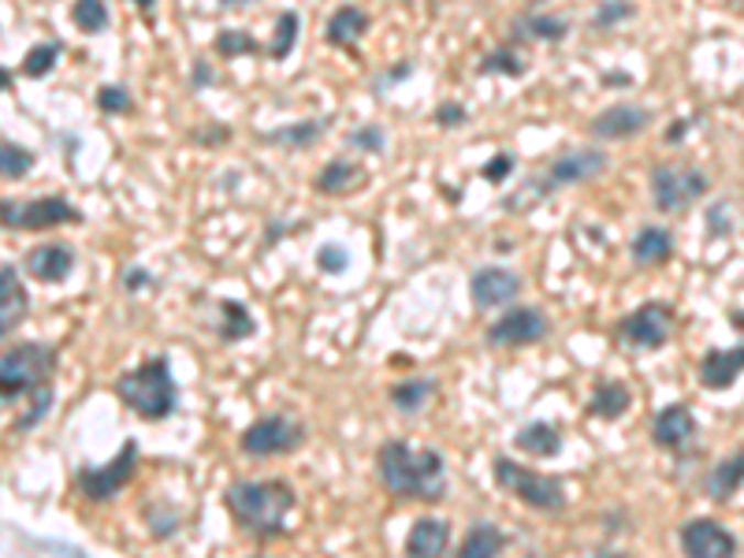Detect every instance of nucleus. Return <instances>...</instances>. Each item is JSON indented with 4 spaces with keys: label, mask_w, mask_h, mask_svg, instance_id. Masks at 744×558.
<instances>
[{
    "label": "nucleus",
    "mask_w": 744,
    "mask_h": 558,
    "mask_svg": "<svg viewBox=\"0 0 744 558\" xmlns=\"http://www.w3.org/2000/svg\"><path fill=\"white\" fill-rule=\"evenodd\" d=\"M61 48H64L61 42H37L34 48H26L23 75L26 78H45L56 67V61H61Z\"/></svg>",
    "instance_id": "obj_38"
},
{
    "label": "nucleus",
    "mask_w": 744,
    "mask_h": 558,
    "mask_svg": "<svg viewBox=\"0 0 744 558\" xmlns=\"http://www.w3.org/2000/svg\"><path fill=\"white\" fill-rule=\"evenodd\" d=\"M436 391H439V384L433 376H409V380L391 384L387 398H391V406H395L403 417H417L420 409H425L436 398Z\"/></svg>",
    "instance_id": "obj_27"
},
{
    "label": "nucleus",
    "mask_w": 744,
    "mask_h": 558,
    "mask_svg": "<svg viewBox=\"0 0 744 558\" xmlns=\"http://www.w3.org/2000/svg\"><path fill=\"white\" fill-rule=\"evenodd\" d=\"M298 31H302V19H298L295 8H287V12L276 15V34H272V42H269V56H272V61H287V56L295 53Z\"/></svg>",
    "instance_id": "obj_35"
},
{
    "label": "nucleus",
    "mask_w": 744,
    "mask_h": 558,
    "mask_svg": "<svg viewBox=\"0 0 744 558\" xmlns=\"http://www.w3.org/2000/svg\"><path fill=\"white\" fill-rule=\"evenodd\" d=\"M481 175H484V179L492 183V186L506 183V179H511V175H514V153H495L492 161H488L484 168H481Z\"/></svg>",
    "instance_id": "obj_44"
},
{
    "label": "nucleus",
    "mask_w": 744,
    "mask_h": 558,
    "mask_svg": "<svg viewBox=\"0 0 744 558\" xmlns=\"http://www.w3.org/2000/svg\"><path fill=\"white\" fill-rule=\"evenodd\" d=\"M223 8H247V4H258V0H220Z\"/></svg>",
    "instance_id": "obj_52"
},
{
    "label": "nucleus",
    "mask_w": 744,
    "mask_h": 558,
    "mask_svg": "<svg viewBox=\"0 0 744 558\" xmlns=\"http://www.w3.org/2000/svg\"><path fill=\"white\" fill-rule=\"evenodd\" d=\"M514 447L528 458H555L562 450V433L551 420H528L514 433Z\"/></svg>",
    "instance_id": "obj_26"
},
{
    "label": "nucleus",
    "mask_w": 744,
    "mask_h": 558,
    "mask_svg": "<svg viewBox=\"0 0 744 558\" xmlns=\"http://www.w3.org/2000/svg\"><path fill=\"white\" fill-rule=\"evenodd\" d=\"M376 477L387 495L406 503H444L447 499V462L433 447L414 450L406 439H384L376 450Z\"/></svg>",
    "instance_id": "obj_1"
},
{
    "label": "nucleus",
    "mask_w": 744,
    "mask_h": 558,
    "mask_svg": "<svg viewBox=\"0 0 744 558\" xmlns=\"http://www.w3.org/2000/svg\"><path fill=\"white\" fill-rule=\"evenodd\" d=\"M145 283H156V280L142 269V264H131V269L123 272V291H127V295H139V291H145Z\"/></svg>",
    "instance_id": "obj_47"
},
{
    "label": "nucleus",
    "mask_w": 744,
    "mask_h": 558,
    "mask_svg": "<svg viewBox=\"0 0 744 558\" xmlns=\"http://www.w3.org/2000/svg\"><path fill=\"white\" fill-rule=\"evenodd\" d=\"M26 313H31V295H26L15 264L4 261L0 264V331H4V339L23 325Z\"/></svg>",
    "instance_id": "obj_18"
},
{
    "label": "nucleus",
    "mask_w": 744,
    "mask_h": 558,
    "mask_svg": "<svg viewBox=\"0 0 744 558\" xmlns=\"http://www.w3.org/2000/svg\"><path fill=\"white\" fill-rule=\"evenodd\" d=\"M433 120H436V127H462L466 120H469V112H466V105H458V101H444L439 109L433 112Z\"/></svg>",
    "instance_id": "obj_45"
},
{
    "label": "nucleus",
    "mask_w": 744,
    "mask_h": 558,
    "mask_svg": "<svg viewBox=\"0 0 744 558\" xmlns=\"http://www.w3.org/2000/svg\"><path fill=\"white\" fill-rule=\"evenodd\" d=\"M551 336V320L544 317L540 306H511L503 317H495L484 331L488 347L499 350H517L528 347V342H540Z\"/></svg>",
    "instance_id": "obj_12"
},
{
    "label": "nucleus",
    "mask_w": 744,
    "mask_h": 558,
    "mask_svg": "<svg viewBox=\"0 0 744 558\" xmlns=\"http://www.w3.org/2000/svg\"><path fill=\"white\" fill-rule=\"evenodd\" d=\"M53 398H56L53 384L31 391V395H26V409L15 414V420H12V433H34V428L48 417V409H53Z\"/></svg>",
    "instance_id": "obj_33"
},
{
    "label": "nucleus",
    "mask_w": 744,
    "mask_h": 558,
    "mask_svg": "<svg viewBox=\"0 0 744 558\" xmlns=\"http://www.w3.org/2000/svg\"><path fill=\"white\" fill-rule=\"evenodd\" d=\"M142 517H145V525H150L153 540H172V536L179 533V522H183L179 506L164 503V499H153V503H145Z\"/></svg>",
    "instance_id": "obj_32"
},
{
    "label": "nucleus",
    "mask_w": 744,
    "mask_h": 558,
    "mask_svg": "<svg viewBox=\"0 0 744 558\" xmlns=\"http://www.w3.org/2000/svg\"><path fill=\"white\" fill-rule=\"evenodd\" d=\"M72 19H75V26L83 34H105L109 31V23H112V15H109V4L105 0H75V8H72Z\"/></svg>",
    "instance_id": "obj_36"
},
{
    "label": "nucleus",
    "mask_w": 744,
    "mask_h": 558,
    "mask_svg": "<svg viewBox=\"0 0 744 558\" xmlns=\"http://www.w3.org/2000/svg\"><path fill=\"white\" fill-rule=\"evenodd\" d=\"M450 547V522L444 517H417L406 536V555L409 558H436Z\"/></svg>",
    "instance_id": "obj_21"
},
{
    "label": "nucleus",
    "mask_w": 744,
    "mask_h": 558,
    "mask_svg": "<svg viewBox=\"0 0 744 558\" xmlns=\"http://www.w3.org/2000/svg\"><path fill=\"white\" fill-rule=\"evenodd\" d=\"M347 142L354 145V150H361V153H376V156L387 150L384 127H380V123H361V127H354V131L347 134Z\"/></svg>",
    "instance_id": "obj_42"
},
{
    "label": "nucleus",
    "mask_w": 744,
    "mask_h": 558,
    "mask_svg": "<svg viewBox=\"0 0 744 558\" xmlns=\"http://www.w3.org/2000/svg\"><path fill=\"white\" fill-rule=\"evenodd\" d=\"M75 250L67 242H37L23 253V272L37 283H64L75 272Z\"/></svg>",
    "instance_id": "obj_16"
},
{
    "label": "nucleus",
    "mask_w": 744,
    "mask_h": 558,
    "mask_svg": "<svg viewBox=\"0 0 744 558\" xmlns=\"http://www.w3.org/2000/svg\"><path fill=\"white\" fill-rule=\"evenodd\" d=\"M34 168V153L26 150V145H19L15 139H4L0 142V175H4L8 183H23L26 175Z\"/></svg>",
    "instance_id": "obj_34"
},
{
    "label": "nucleus",
    "mask_w": 744,
    "mask_h": 558,
    "mask_svg": "<svg viewBox=\"0 0 744 558\" xmlns=\"http://www.w3.org/2000/svg\"><path fill=\"white\" fill-rule=\"evenodd\" d=\"M212 48H217V56H223V61H239V56H258L261 48H269V45H261L258 37L247 31H220Z\"/></svg>",
    "instance_id": "obj_37"
},
{
    "label": "nucleus",
    "mask_w": 744,
    "mask_h": 558,
    "mask_svg": "<svg viewBox=\"0 0 744 558\" xmlns=\"http://www.w3.org/2000/svg\"><path fill=\"white\" fill-rule=\"evenodd\" d=\"M522 287H525L522 276L514 269H503V264H484V269H477L469 276V298H473V306L481 313L511 306L522 295Z\"/></svg>",
    "instance_id": "obj_13"
},
{
    "label": "nucleus",
    "mask_w": 744,
    "mask_h": 558,
    "mask_svg": "<svg viewBox=\"0 0 744 558\" xmlns=\"http://www.w3.org/2000/svg\"><path fill=\"white\" fill-rule=\"evenodd\" d=\"M606 164H611V156L603 150H595V145H581V150H566L558 153L555 161L544 164V172L536 175V179H528L522 190L511 194V198L503 201L506 212H528L536 209L551 190H562V186H577V183H592L600 179L606 172Z\"/></svg>",
    "instance_id": "obj_4"
},
{
    "label": "nucleus",
    "mask_w": 744,
    "mask_h": 558,
    "mask_svg": "<svg viewBox=\"0 0 744 558\" xmlns=\"http://www.w3.org/2000/svg\"><path fill=\"white\" fill-rule=\"evenodd\" d=\"M506 544H511V536H506L499 525H492V522H477V525L462 536V558H492V555H499V551H506Z\"/></svg>",
    "instance_id": "obj_28"
},
{
    "label": "nucleus",
    "mask_w": 744,
    "mask_h": 558,
    "mask_svg": "<svg viewBox=\"0 0 744 558\" xmlns=\"http://www.w3.org/2000/svg\"><path fill=\"white\" fill-rule=\"evenodd\" d=\"M0 217L8 231H45L61 228V223H83V212L75 209L64 194H42V198H4L0 201Z\"/></svg>",
    "instance_id": "obj_11"
},
{
    "label": "nucleus",
    "mask_w": 744,
    "mask_h": 558,
    "mask_svg": "<svg viewBox=\"0 0 744 558\" xmlns=\"http://www.w3.org/2000/svg\"><path fill=\"white\" fill-rule=\"evenodd\" d=\"M139 4H142V8H150V4H153V0H139Z\"/></svg>",
    "instance_id": "obj_53"
},
{
    "label": "nucleus",
    "mask_w": 744,
    "mask_h": 558,
    "mask_svg": "<svg viewBox=\"0 0 744 558\" xmlns=\"http://www.w3.org/2000/svg\"><path fill=\"white\" fill-rule=\"evenodd\" d=\"M477 72H481V75H511L514 78V75L525 72V61L514 53L511 45H499V48H492V53L484 56L481 64H477Z\"/></svg>",
    "instance_id": "obj_39"
},
{
    "label": "nucleus",
    "mask_w": 744,
    "mask_h": 558,
    "mask_svg": "<svg viewBox=\"0 0 744 558\" xmlns=\"http://www.w3.org/2000/svg\"><path fill=\"white\" fill-rule=\"evenodd\" d=\"M744 372V347H711L700 358V384L708 391H726L737 384V376Z\"/></svg>",
    "instance_id": "obj_19"
},
{
    "label": "nucleus",
    "mask_w": 744,
    "mask_h": 558,
    "mask_svg": "<svg viewBox=\"0 0 744 558\" xmlns=\"http://www.w3.org/2000/svg\"><path fill=\"white\" fill-rule=\"evenodd\" d=\"M97 109H101L105 116H127V112H134V97L127 86L109 83V86L97 90Z\"/></svg>",
    "instance_id": "obj_41"
},
{
    "label": "nucleus",
    "mask_w": 744,
    "mask_h": 558,
    "mask_svg": "<svg viewBox=\"0 0 744 558\" xmlns=\"http://www.w3.org/2000/svg\"><path fill=\"white\" fill-rule=\"evenodd\" d=\"M369 31V12L358 4H339L325 23V42L336 48H354Z\"/></svg>",
    "instance_id": "obj_22"
},
{
    "label": "nucleus",
    "mask_w": 744,
    "mask_h": 558,
    "mask_svg": "<svg viewBox=\"0 0 744 558\" xmlns=\"http://www.w3.org/2000/svg\"><path fill=\"white\" fill-rule=\"evenodd\" d=\"M331 127V116H317V120H298L287 127H276V131H261L258 139L264 145H283V150H313L325 131Z\"/></svg>",
    "instance_id": "obj_23"
},
{
    "label": "nucleus",
    "mask_w": 744,
    "mask_h": 558,
    "mask_svg": "<svg viewBox=\"0 0 744 558\" xmlns=\"http://www.w3.org/2000/svg\"><path fill=\"white\" fill-rule=\"evenodd\" d=\"M681 551L692 558H730L737 555V536L722 528L714 517H692L681 525Z\"/></svg>",
    "instance_id": "obj_14"
},
{
    "label": "nucleus",
    "mask_w": 744,
    "mask_h": 558,
    "mask_svg": "<svg viewBox=\"0 0 744 558\" xmlns=\"http://www.w3.org/2000/svg\"><path fill=\"white\" fill-rule=\"evenodd\" d=\"M711 179L692 164H655L648 175L652 205L659 212H685L692 209L703 194H708Z\"/></svg>",
    "instance_id": "obj_9"
},
{
    "label": "nucleus",
    "mask_w": 744,
    "mask_h": 558,
    "mask_svg": "<svg viewBox=\"0 0 744 558\" xmlns=\"http://www.w3.org/2000/svg\"><path fill=\"white\" fill-rule=\"evenodd\" d=\"M633 15H636L633 0H603V4L595 8V15H592V26H595V31H611V26L630 23Z\"/></svg>",
    "instance_id": "obj_40"
},
{
    "label": "nucleus",
    "mask_w": 744,
    "mask_h": 558,
    "mask_svg": "<svg viewBox=\"0 0 744 558\" xmlns=\"http://www.w3.org/2000/svg\"><path fill=\"white\" fill-rule=\"evenodd\" d=\"M570 34V23L562 15H522L514 23V37L522 42H562Z\"/></svg>",
    "instance_id": "obj_31"
},
{
    "label": "nucleus",
    "mask_w": 744,
    "mask_h": 558,
    "mask_svg": "<svg viewBox=\"0 0 744 558\" xmlns=\"http://www.w3.org/2000/svg\"><path fill=\"white\" fill-rule=\"evenodd\" d=\"M139 439H123V447L116 450L112 462L105 466H78L75 469V488L83 492L90 503H109L123 492L127 484L134 481V473H139Z\"/></svg>",
    "instance_id": "obj_8"
},
{
    "label": "nucleus",
    "mask_w": 744,
    "mask_h": 558,
    "mask_svg": "<svg viewBox=\"0 0 744 558\" xmlns=\"http://www.w3.org/2000/svg\"><path fill=\"white\" fill-rule=\"evenodd\" d=\"M674 331V306L670 302H641L614 325V339L630 350H663Z\"/></svg>",
    "instance_id": "obj_10"
},
{
    "label": "nucleus",
    "mask_w": 744,
    "mask_h": 558,
    "mask_svg": "<svg viewBox=\"0 0 744 558\" xmlns=\"http://www.w3.org/2000/svg\"><path fill=\"white\" fill-rule=\"evenodd\" d=\"M697 439V417H692V409L685 403H670L663 406L659 414L652 420V444L670 450V455H678Z\"/></svg>",
    "instance_id": "obj_17"
},
{
    "label": "nucleus",
    "mask_w": 744,
    "mask_h": 558,
    "mask_svg": "<svg viewBox=\"0 0 744 558\" xmlns=\"http://www.w3.org/2000/svg\"><path fill=\"white\" fill-rule=\"evenodd\" d=\"M212 313H217V320H212L209 328L217 331V339L242 342V339L258 336V320H253V313L242 306V302H234V298L212 302Z\"/></svg>",
    "instance_id": "obj_24"
},
{
    "label": "nucleus",
    "mask_w": 744,
    "mask_h": 558,
    "mask_svg": "<svg viewBox=\"0 0 744 558\" xmlns=\"http://www.w3.org/2000/svg\"><path fill=\"white\" fill-rule=\"evenodd\" d=\"M56 361H61V350L53 342L26 339L8 347L4 358H0V398H4V406H15L31 391L53 384Z\"/></svg>",
    "instance_id": "obj_5"
},
{
    "label": "nucleus",
    "mask_w": 744,
    "mask_h": 558,
    "mask_svg": "<svg viewBox=\"0 0 744 558\" xmlns=\"http://www.w3.org/2000/svg\"><path fill=\"white\" fill-rule=\"evenodd\" d=\"M630 258L636 269H659L674 258V234L659 223H644L630 242Z\"/></svg>",
    "instance_id": "obj_20"
},
{
    "label": "nucleus",
    "mask_w": 744,
    "mask_h": 558,
    "mask_svg": "<svg viewBox=\"0 0 744 558\" xmlns=\"http://www.w3.org/2000/svg\"><path fill=\"white\" fill-rule=\"evenodd\" d=\"M492 477H495V484L503 488L506 495H514L517 503L533 506V511H540V514H562L566 503H570L566 484L558 481V477L536 473V469L514 462V458H506V455H495Z\"/></svg>",
    "instance_id": "obj_6"
},
{
    "label": "nucleus",
    "mask_w": 744,
    "mask_h": 558,
    "mask_svg": "<svg viewBox=\"0 0 744 558\" xmlns=\"http://www.w3.org/2000/svg\"><path fill=\"white\" fill-rule=\"evenodd\" d=\"M365 183V172L358 168V164L342 161V156H336V161H328L325 168L317 172V179H313V186H317L320 194H347L354 190V186Z\"/></svg>",
    "instance_id": "obj_29"
},
{
    "label": "nucleus",
    "mask_w": 744,
    "mask_h": 558,
    "mask_svg": "<svg viewBox=\"0 0 744 558\" xmlns=\"http://www.w3.org/2000/svg\"><path fill=\"white\" fill-rule=\"evenodd\" d=\"M633 406V391L625 380H600L589 395V414L595 420H622Z\"/></svg>",
    "instance_id": "obj_25"
},
{
    "label": "nucleus",
    "mask_w": 744,
    "mask_h": 558,
    "mask_svg": "<svg viewBox=\"0 0 744 558\" xmlns=\"http://www.w3.org/2000/svg\"><path fill=\"white\" fill-rule=\"evenodd\" d=\"M298 506L295 484L283 477L269 481H234L223 492V511L231 514L234 528L253 540H280L287 533V517Z\"/></svg>",
    "instance_id": "obj_2"
},
{
    "label": "nucleus",
    "mask_w": 744,
    "mask_h": 558,
    "mask_svg": "<svg viewBox=\"0 0 744 558\" xmlns=\"http://www.w3.org/2000/svg\"><path fill=\"white\" fill-rule=\"evenodd\" d=\"M652 120H655V112L644 109V105H611V109H603L589 123V131H592V139H600V142H625V139H633V134L648 131Z\"/></svg>",
    "instance_id": "obj_15"
},
{
    "label": "nucleus",
    "mask_w": 744,
    "mask_h": 558,
    "mask_svg": "<svg viewBox=\"0 0 744 558\" xmlns=\"http://www.w3.org/2000/svg\"><path fill=\"white\" fill-rule=\"evenodd\" d=\"M603 86H606V90H611V86H633V75L630 72H606Z\"/></svg>",
    "instance_id": "obj_51"
},
{
    "label": "nucleus",
    "mask_w": 744,
    "mask_h": 558,
    "mask_svg": "<svg viewBox=\"0 0 744 558\" xmlns=\"http://www.w3.org/2000/svg\"><path fill=\"white\" fill-rule=\"evenodd\" d=\"M525 4H540V0H525Z\"/></svg>",
    "instance_id": "obj_54"
},
{
    "label": "nucleus",
    "mask_w": 744,
    "mask_h": 558,
    "mask_svg": "<svg viewBox=\"0 0 744 558\" xmlns=\"http://www.w3.org/2000/svg\"><path fill=\"white\" fill-rule=\"evenodd\" d=\"M309 428L295 414H264L239 436V450L247 458H280L306 447Z\"/></svg>",
    "instance_id": "obj_7"
},
{
    "label": "nucleus",
    "mask_w": 744,
    "mask_h": 558,
    "mask_svg": "<svg viewBox=\"0 0 744 558\" xmlns=\"http://www.w3.org/2000/svg\"><path fill=\"white\" fill-rule=\"evenodd\" d=\"M116 398L131 409L134 417L150 420H168L179 409V384L172 376V361L164 354L145 358L142 365L127 369L120 380H116Z\"/></svg>",
    "instance_id": "obj_3"
},
{
    "label": "nucleus",
    "mask_w": 744,
    "mask_h": 558,
    "mask_svg": "<svg viewBox=\"0 0 744 558\" xmlns=\"http://www.w3.org/2000/svg\"><path fill=\"white\" fill-rule=\"evenodd\" d=\"M744 484V450H737L733 458H722L708 477V495L714 503H726V499Z\"/></svg>",
    "instance_id": "obj_30"
},
{
    "label": "nucleus",
    "mask_w": 744,
    "mask_h": 558,
    "mask_svg": "<svg viewBox=\"0 0 744 558\" xmlns=\"http://www.w3.org/2000/svg\"><path fill=\"white\" fill-rule=\"evenodd\" d=\"M190 86H194V90H209V86H212V67H209V61H194V67H190Z\"/></svg>",
    "instance_id": "obj_48"
},
{
    "label": "nucleus",
    "mask_w": 744,
    "mask_h": 558,
    "mask_svg": "<svg viewBox=\"0 0 744 558\" xmlns=\"http://www.w3.org/2000/svg\"><path fill=\"white\" fill-rule=\"evenodd\" d=\"M291 231H302V228H291V223H269V231H264V250H272L280 239H287Z\"/></svg>",
    "instance_id": "obj_49"
},
{
    "label": "nucleus",
    "mask_w": 744,
    "mask_h": 558,
    "mask_svg": "<svg viewBox=\"0 0 744 558\" xmlns=\"http://www.w3.org/2000/svg\"><path fill=\"white\" fill-rule=\"evenodd\" d=\"M685 131H689V120H674L667 127V134H663V142H667V145H681L685 142Z\"/></svg>",
    "instance_id": "obj_50"
},
{
    "label": "nucleus",
    "mask_w": 744,
    "mask_h": 558,
    "mask_svg": "<svg viewBox=\"0 0 744 558\" xmlns=\"http://www.w3.org/2000/svg\"><path fill=\"white\" fill-rule=\"evenodd\" d=\"M317 269L328 272V276H339V272L350 269V253L347 247H336V242H325V247L317 250Z\"/></svg>",
    "instance_id": "obj_43"
},
{
    "label": "nucleus",
    "mask_w": 744,
    "mask_h": 558,
    "mask_svg": "<svg viewBox=\"0 0 744 558\" xmlns=\"http://www.w3.org/2000/svg\"><path fill=\"white\" fill-rule=\"evenodd\" d=\"M190 142H198V145H228L231 142V127L217 123V127H209V131H190Z\"/></svg>",
    "instance_id": "obj_46"
}]
</instances>
